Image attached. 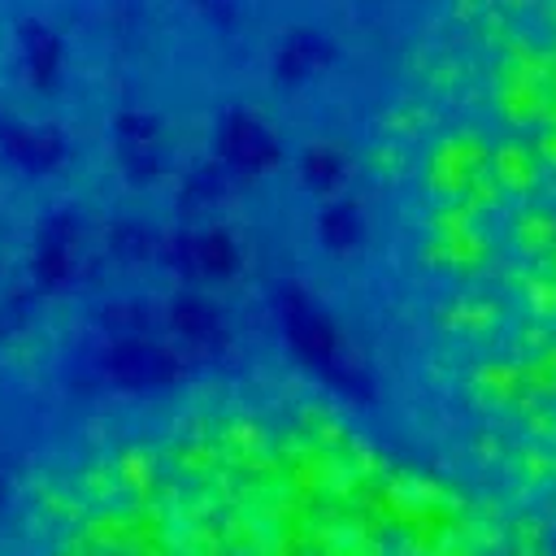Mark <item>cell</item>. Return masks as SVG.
Segmentation results:
<instances>
[{"label": "cell", "instance_id": "obj_2", "mask_svg": "<svg viewBox=\"0 0 556 556\" xmlns=\"http://www.w3.org/2000/svg\"><path fill=\"white\" fill-rule=\"evenodd\" d=\"M0 556H556V543L387 421L313 395H226L35 482Z\"/></svg>", "mask_w": 556, "mask_h": 556}, {"label": "cell", "instance_id": "obj_1", "mask_svg": "<svg viewBox=\"0 0 556 556\" xmlns=\"http://www.w3.org/2000/svg\"><path fill=\"white\" fill-rule=\"evenodd\" d=\"M343 222L387 426L556 543V0L382 30L348 109Z\"/></svg>", "mask_w": 556, "mask_h": 556}]
</instances>
